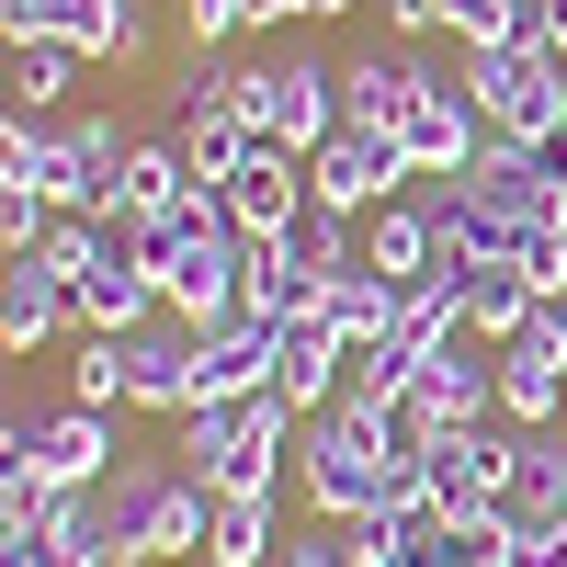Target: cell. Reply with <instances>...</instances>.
Instances as JSON below:
<instances>
[{
  "label": "cell",
  "instance_id": "30",
  "mask_svg": "<svg viewBox=\"0 0 567 567\" xmlns=\"http://www.w3.org/2000/svg\"><path fill=\"white\" fill-rule=\"evenodd\" d=\"M69 398H80V409H125V352H114V329H80Z\"/></svg>",
  "mask_w": 567,
  "mask_h": 567
},
{
  "label": "cell",
  "instance_id": "12",
  "mask_svg": "<svg viewBox=\"0 0 567 567\" xmlns=\"http://www.w3.org/2000/svg\"><path fill=\"white\" fill-rule=\"evenodd\" d=\"M398 148H409L420 182H465V171H477V148H488V114L465 103V80H432V91H420V114L398 125Z\"/></svg>",
  "mask_w": 567,
  "mask_h": 567
},
{
  "label": "cell",
  "instance_id": "19",
  "mask_svg": "<svg viewBox=\"0 0 567 567\" xmlns=\"http://www.w3.org/2000/svg\"><path fill=\"white\" fill-rule=\"evenodd\" d=\"M58 329H80V296H69V284L58 272H45L34 250L12 261V272H0V352H45V341H58Z\"/></svg>",
  "mask_w": 567,
  "mask_h": 567
},
{
  "label": "cell",
  "instance_id": "34",
  "mask_svg": "<svg viewBox=\"0 0 567 567\" xmlns=\"http://www.w3.org/2000/svg\"><path fill=\"white\" fill-rule=\"evenodd\" d=\"M272 567H352V545H341V534H329V523H318V534H307V545H284V556H272Z\"/></svg>",
  "mask_w": 567,
  "mask_h": 567
},
{
  "label": "cell",
  "instance_id": "33",
  "mask_svg": "<svg viewBox=\"0 0 567 567\" xmlns=\"http://www.w3.org/2000/svg\"><path fill=\"white\" fill-rule=\"evenodd\" d=\"M523 45H545V58H567V0H523Z\"/></svg>",
  "mask_w": 567,
  "mask_h": 567
},
{
  "label": "cell",
  "instance_id": "29",
  "mask_svg": "<svg viewBox=\"0 0 567 567\" xmlns=\"http://www.w3.org/2000/svg\"><path fill=\"white\" fill-rule=\"evenodd\" d=\"M409 386H420V352L398 341V329H386V341H352V398H386L398 409Z\"/></svg>",
  "mask_w": 567,
  "mask_h": 567
},
{
  "label": "cell",
  "instance_id": "28",
  "mask_svg": "<svg viewBox=\"0 0 567 567\" xmlns=\"http://www.w3.org/2000/svg\"><path fill=\"white\" fill-rule=\"evenodd\" d=\"M103 250H114V216H58V227H45V250H34V261H45V272H58V284H69V296H80V272H91V261H103Z\"/></svg>",
  "mask_w": 567,
  "mask_h": 567
},
{
  "label": "cell",
  "instance_id": "8",
  "mask_svg": "<svg viewBox=\"0 0 567 567\" xmlns=\"http://www.w3.org/2000/svg\"><path fill=\"white\" fill-rule=\"evenodd\" d=\"M556 409H567V296H545L499 341V420L511 432H556Z\"/></svg>",
  "mask_w": 567,
  "mask_h": 567
},
{
  "label": "cell",
  "instance_id": "11",
  "mask_svg": "<svg viewBox=\"0 0 567 567\" xmlns=\"http://www.w3.org/2000/svg\"><path fill=\"white\" fill-rule=\"evenodd\" d=\"M272 341H284V318L250 296V307H227V318H205L194 329V409L205 398H261L272 386Z\"/></svg>",
  "mask_w": 567,
  "mask_h": 567
},
{
  "label": "cell",
  "instance_id": "9",
  "mask_svg": "<svg viewBox=\"0 0 567 567\" xmlns=\"http://www.w3.org/2000/svg\"><path fill=\"white\" fill-rule=\"evenodd\" d=\"M420 454H432V523L499 511L511 488H523V432H499V420H477V432H443V443H420Z\"/></svg>",
  "mask_w": 567,
  "mask_h": 567
},
{
  "label": "cell",
  "instance_id": "1",
  "mask_svg": "<svg viewBox=\"0 0 567 567\" xmlns=\"http://www.w3.org/2000/svg\"><path fill=\"white\" fill-rule=\"evenodd\" d=\"M398 454H409L398 409L341 386V398H329L307 432H296V499H307V523L352 534L363 511H386V499H398Z\"/></svg>",
  "mask_w": 567,
  "mask_h": 567
},
{
  "label": "cell",
  "instance_id": "6",
  "mask_svg": "<svg viewBox=\"0 0 567 567\" xmlns=\"http://www.w3.org/2000/svg\"><path fill=\"white\" fill-rule=\"evenodd\" d=\"M465 103L488 114V136H523V148H545V136H567V58H545V45H477V58L454 69Z\"/></svg>",
  "mask_w": 567,
  "mask_h": 567
},
{
  "label": "cell",
  "instance_id": "27",
  "mask_svg": "<svg viewBox=\"0 0 567 567\" xmlns=\"http://www.w3.org/2000/svg\"><path fill=\"white\" fill-rule=\"evenodd\" d=\"M420 567H511V523H499V511L432 523V534H420Z\"/></svg>",
  "mask_w": 567,
  "mask_h": 567
},
{
  "label": "cell",
  "instance_id": "22",
  "mask_svg": "<svg viewBox=\"0 0 567 567\" xmlns=\"http://www.w3.org/2000/svg\"><path fill=\"white\" fill-rule=\"evenodd\" d=\"M182 194H194V159H182V136H136V159H125V182H114V205H103V216L148 227V216H171Z\"/></svg>",
  "mask_w": 567,
  "mask_h": 567
},
{
  "label": "cell",
  "instance_id": "23",
  "mask_svg": "<svg viewBox=\"0 0 567 567\" xmlns=\"http://www.w3.org/2000/svg\"><path fill=\"white\" fill-rule=\"evenodd\" d=\"M272 556H284L272 488H227L216 499V534H205V567H272Z\"/></svg>",
  "mask_w": 567,
  "mask_h": 567
},
{
  "label": "cell",
  "instance_id": "24",
  "mask_svg": "<svg viewBox=\"0 0 567 567\" xmlns=\"http://www.w3.org/2000/svg\"><path fill=\"white\" fill-rule=\"evenodd\" d=\"M534 307H545V296H534L523 261H477V272H465V329H477V341H511Z\"/></svg>",
  "mask_w": 567,
  "mask_h": 567
},
{
  "label": "cell",
  "instance_id": "20",
  "mask_svg": "<svg viewBox=\"0 0 567 567\" xmlns=\"http://www.w3.org/2000/svg\"><path fill=\"white\" fill-rule=\"evenodd\" d=\"M45 34L80 45L91 69H136L148 58V0H45Z\"/></svg>",
  "mask_w": 567,
  "mask_h": 567
},
{
  "label": "cell",
  "instance_id": "25",
  "mask_svg": "<svg viewBox=\"0 0 567 567\" xmlns=\"http://www.w3.org/2000/svg\"><path fill=\"white\" fill-rule=\"evenodd\" d=\"M80 69H91L80 45H58V34H23V45H12V114H58Z\"/></svg>",
  "mask_w": 567,
  "mask_h": 567
},
{
  "label": "cell",
  "instance_id": "3",
  "mask_svg": "<svg viewBox=\"0 0 567 567\" xmlns=\"http://www.w3.org/2000/svg\"><path fill=\"white\" fill-rule=\"evenodd\" d=\"M91 499H103V567H171V556H205L216 534V488L148 454H125Z\"/></svg>",
  "mask_w": 567,
  "mask_h": 567
},
{
  "label": "cell",
  "instance_id": "14",
  "mask_svg": "<svg viewBox=\"0 0 567 567\" xmlns=\"http://www.w3.org/2000/svg\"><path fill=\"white\" fill-rule=\"evenodd\" d=\"M125 159H136V136L114 114H58V216H103Z\"/></svg>",
  "mask_w": 567,
  "mask_h": 567
},
{
  "label": "cell",
  "instance_id": "17",
  "mask_svg": "<svg viewBox=\"0 0 567 567\" xmlns=\"http://www.w3.org/2000/svg\"><path fill=\"white\" fill-rule=\"evenodd\" d=\"M216 205H227L239 239H284V227L307 216V159H296V148H250L239 171L216 182Z\"/></svg>",
  "mask_w": 567,
  "mask_h": 567
},
{
  "label": "cell",
  "instance_id": "10",
  "mask_svg": "<svg viewBox=\"0 0 567 567\" xmlns=\"http://www.w3.org/2000/svg\"><path fill=\"white\" fill-rule=\"evenodd\" d=\"M409 182H420V171H409V148H398V136H374V125H341L329 148H307V194H318V205H341V216L398 205Z\"/></svg>",
  "mask_w": 567,
  "mask_h": 567
},
{
  "label": "cell",
  "instance_id": "15",
  "mask_svg": "<svg viewBox=\"0 0 567 567\" xmlns=\"http://www.w3.org/2000/svg\"><path fill=\"white\" fill-rule=\"evenodd\" d=\"M114 352H125V409H159V420L194 409V329H182L171 307L148 329H114Z\"/></svg>",
  "mask_w": 567,
  "mask_h": 567
},
{
  "label": "cell",
  "instance_id": "7",
  "mask_svg": "<svg viewBox=\"0 0 567 567\" xmlns=\"http://www.w3.org/2000/svg\"><path fill=\"white\" fill-rule=\"evenodd\" d=\"M0 465H12V477H34V488H103L114 477V409H45V420H12V432H0Z\"/></svg>",
  "mask_w": 567,
  "mask_h": 567
},
{
  "label": "cell",
  "instance_id": "18",
  "mask_svg": "<svg viewBox=\"0 0 567 567\" xmlns=\"http://www.w3.org/2000/svg\"><path fill=\"white\" fill-rule=\"evenodd\" d=\"M148 318H159V272L136 250V227L114 216V250L80 272V329H148Z\"/></svg>",
  "mask_w": 567,
  "mask_h": 567
},
{
  "label": "cell",
  "instance_id": "26",
  "mask_svg": "<svg viewBox=\"0 0 567 567\" xmlns=\"http://www.w3.org/2000/svg\"><path fill=\"white\" fill-rule=\"evenodd\" d=\"M398 307H409V296H398V284L352 261L341 284H329V307H318V318H329V329H341V341H386V329H398Z\"/></svg>",
  "mask_w": 567,
  "mask_h": 567
},
{
  "label": "cell",
  "instance_id": "21",
  "mask_svg": "<svg viewBox=\"0 0 567 567\" xmlns=\"http://www.w3.org/2000/svg\"><path fill=\"white\" fill-rule=\"evenodd\" d=\"M363 272H386L398 296L443 272V239H432V205H420V194H398V205H374V216H363Z\"/></svg>",
  "mask_w": 567,
  "mask_h": 567
},
{
  "label": "cell",
  "instance_id": "31",
  "mask_svg": "<svg viewBox=\"0 0 567 567\" xmlns=\"http://www.w3.org/2000/svg\"><path fill=\"white\" fill-rule=\"evenodd\" d=\"M443 34L477 58V45H511L523 34V0H443Z\"/></svg>",
  "mask_w": 567,
  "mask_h": 567
},
{
  "label": "cell",
  "instance_id": "13",
  "mask_svg": "<svg viewBox=\"0 0 567 567\" xmlns=\"http://www.w3.org/2000/svg\"><path fill=\"white\" fill-rule=\"evenodd\" d=\"M443 69L420 58V45H363V58L341 69V125H374V136H398L420 114V91H432Z\"/></svg>",
  "mask_w": 567,
  "mask_h": 567
},
{
  "label": "cell",
  "instance_id": "4",
  "mask_svg": "<svg viewBox=\"0 0 567 567\" xmlns=\"http://www.w3.org/2000/svg\"><path fill=\"white\" fill-rule=\"evenodd\" d=\"M296 432H307V420L261 386V398H205V409H182V443H171V454H182V477H205V488L227 499V488H284Z\"/></svg>",
  "mask_w": 567,
  "mask_h": 567
},
{
  "label": "cell",
  "instance_id": "16",
  "mask_svg": "<svg viewBox=\"0 0 567 567\" xmlns=\"http://www.w3.org/2000/svg\"><path fill=\"white\" fill-rule=\"evenodd\" d=\"M341 386H352V341H341L318 307H307V318H284V341H272V398L296 409V420H318Z\"/></svg>",
  "mask_w": 567,
  "mask_h": 567
},
{
  "label": "cell",
  "instance_id": "32",
  "mask_svg": "<svg viewBox=\"0 0 567 567\" xmlns=\"http://www.w3.org/2000/svg\"><path fill=\"white\" fill-rule=\"evenodd\" d=\"M239 23H250V0H182V34L194 45H227Z\"/></svg>",
  "mask_w": 567,
  "mask_h": 567
},
{
  "label": "cell",
  "instance_id": "5",
  "mask_svg": "<svg viewBox=\"0 0 567 567\" xmlns=\"http://www.w3.org/2000/svg\"><path fill=\"white\" fill-rule=\"evenodd\" d=\"M227 103L250 114V136H261V148H296V159H307V148H329V136H341V69L296 45V58L239 69V80H227Z\"/></svg>",
  "mask_w": 567,
  "mask_h": 567
},
{
  "label": "cell",
  "instance_id": "2",
  "mask_svg": "<svg viewBox=\"0 0 567 567\" xmlns=\"http://www.w3.org/2000/svg\"><path fill=\"white\" fill-rule=\"evenodd\" d=\"M136 250H148V272H159V307H171L182 329H205V318H227V307H250L261 239H239V227H227L216 182H194V194H182L171 216H148V227H136Z\"/></svg>",
  "mask_w": 567,
  "mask_h": 567
}]
</instances>
